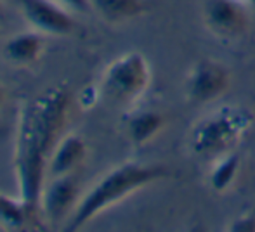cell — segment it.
Masks as SVG:
<instances>
[{
  "label": "cell",
  "instance_id": "1",
  "mask_svg": "<svg viewBox=\"0 0 255 232\" xmlns=\"http://www.w3.org/2000/svg\"><path fill=\"white\" fill-rule=\"evenodd\" d=\"M71 113L66 87H51L28 99L19 111L14 146V172L21 201L40 227V199L54 148Z\"/></svg>",
  "mask_w": 255,
  "mask_h": 232
},
{
  "label": "cell",
  "instance_id": "2",
  "mask_svg": "<svg viewBox=\"0 0 255 232\" xmlns=\"http://www.w3.org/2000/svg\"><path fill=\"white\" fill-rule=\"evenodd\" d=\"M172 177L165 165L127 161L108 170L106 173L85 192L78 201L77 208L64 224V231L73 232L87 226L92 219L101 215L108 208L124 201L134 192Z\"/></svg>",
  "mask_w": 255,
  "mask_h": 232
},
{
  "label": "cell",
  "instance_id": "3",
  "mask_svg": "<svg viewBox=\"0 0 255 232\" xmlns=\"http://www.w3.org/2000/svg\"><path fill=\"white\" fill-rule=\"evenodd\" d=\"M254 113L243 106H222L200 118L189 132L188 146L198 158L215 159L236 149L254 127Z\"/></svg>",
  "mask_w": 255,
  "mask_h": 232
},
{
  "label": "cell",
  "instance_id": "4",
  "mask_svg": "<svg viewBox=\"0 0 255 232\" xmlns=\"http://www.w3.org/2000/svg\"><path fill=\"white\" fill-rule=\"evenodd\" d=\"M151 83V66L141 52H125L104 70L99 92L115 104H132Z\"/></svg>",
  "mask_w": 255,
  "mask_h": 232
},
{
  "label": "cell",
  "instance_id": "5",
  "mask_svg": "<svg viewBox=\"0 0 255 232\" xmlns=\"http://www.w3.org/2000/svg\"><path fill=\"white\" fill-rule=\"evenodd\" d=\"M231 85L229 70L214 59H200L189 68L184 80V94L193 104L205 106L219 101Z\"/></svg>",
  "mask_w": 255,
  "mask_h": 232
},
{
  "label": "cell",
  "instance_id": "6",
  "mask_svg": "<svg viewBox=\"0 0 255 232\" xmlns=\"http://www.w3.org/2000/svg\"><path fill=\"white\" fill-rule=\"evenodd\" d=\"M252 7L245 0H207L203 21L212 35L224 40H236L249 31Z\"/></svg>",
  "mask_w": 255,
  "mask_h": 232
},
{
  "label": "cell",
  "instance_id": "7",
  "mask_svg": "<svg viewBox=\"0 0 255 232\" xmlns=\"http://www.w3.org/2000/svg\"><path fill=\"white\" fill-rule=\"evenodd\" d=\"M21 14L33 30L44 35L64 37L75 28V21L70 12L52 0H14Z\"/></svg>",
  "mask_w": 255,
  "mask_h": 232
},
{
  "label": "cell",
  "instance_id": "8",
  "mask_svg": "<svg viewBox=\"0 0 255 232\" xmlns=\"http://www.w3.org/2000/svg\"><path fill=\"white\" fill-rule=\"evenodd\" d=\"M80 198V184L73 173L52 177V182L47 187H44V192H42V215L54 222L64 219L68 220L73 210L77 208Z\"/></svg>",
  "mask_w": 255,
  "mask_h": 232
},
{
  "label": "cell",
  "instance_id": "9",
  "mask_svg": "<svg viewBox=\"0 0 255 232\" xmlns=\"http://www.w3.org/2000/svg\"><path fill=\"white\" fill-rule=\"evenodd\" d=\"M87 144L80 135H66L54 148L51 161H49L47 175L59 177V175L73 173L78 166L84 165L87 158Z\"/></svg>",
  "mask_w": 255,
  "mask_h": 232
},
{
  "label": "cell",
  "instance_id": "10",
  "mask_svg": "<svg viewBox=\"0 0 255 232\" xmlns=\"http://www.w3.org/2000/svg\"><path fill=\"white\" fill-rule=\"evenodd\" d=\"M45 49V38L44 33L33 30V31H23L16 33L3 44V58L9 63L17 64V66H26V64L35 63L42 56Z\"/></svg>",
  "mask_w": 255,
  "mask_h": 232
},
{
  "label": "cell",
  "instance_id": "11",
  "mask_svg": "<svg viewBox=\"0 0 255 232\" xmlns=\"http://www.w3.org/2000/svg\"><path fill=\"white\" fill-rule=\"evenodd\" d=\"M165 123L167 120L160 111L141 109V111H134L128 115L127 121H125V132L132 144L144 146L163 130Z\"/></svg>",
  "mask_w": 255,
  "mask_h": 232
},
{
  "label": "cell",
  "instance_id": "12",
  "mask_svg": "<svg viewBox=\"0 0 255 232\" xmlns=\"http://www.w3.org/2000/svg\"><path fill=\"white\" fill-rule=\"evenodd\" d=\"M240 170H242L240 153L236 149L224 153V155L212 159L210 172H208V185H210L212 191L222 194V192L233 187V184L240 175Z\"/></svg>",
  "mask_w": 255,
  "mask_h": 232
},
{
  "label": "cell",
  "instance_id": "13",
  "mask_svg": "<svg viewBox=\"0 0 255 232\" xmlns=\"http://www.w3.org/2000/svg\"><path fill=\"white\" fill-rule=\"evenodd\" d=\"M92 10L110 23H124L142 16L148 9L146 0H89Z\"/></svg>",
  "mask_w": 255,
  "mask_h": 232
},
{
  "label": "cell",
  "instance_id": "14",
  "mask_svg": "<svg viewBox=\"0 0 255 232\" xmlns=\"http://www.w3.org/2000/svg\"><path fill=\"white\" fill-rule=\"evenodd\" d=\"M0 224H3L9 229L38 227L19 196L10 198L3 192H0Z\"/></svg>",
  "mask_w": 255,
  "mask_h": 232
},
{
  "label": "cell",
  "instance_id": "15",
  "mask_svg": "<svg viewBox=\"0 0 255 232\" xmlns=\"http://www.w3.org/2000/svg\"><path fill=\"white\" fill-rule=\"evenodd\" d=\"M231 232H255V212H245L231 220L228 226Z\"/></svg>",
  "mask_w": 255,
  "mask_h": 232
},
{
  "label": "cell",
  "instance_id": "16",
  "mask_svg": "<svg viewBox=\"0 0 255 232\" xmlns=\"http://www.w3.org/2000/svg\"><path fill=\"white\" fill-rule=\"evenodd\" d=\"M57 2L61 3V5L68 7V9L71 10H77V12H91L92 7H91V2L89 0H57Z\"/></svg>",
  "mask_w": 255,
  "mask_h": 232
},
{
  "label": "cell",
  "instance_id": "17",
  "mask_svg": "<svg viewBox=\"0 0 255 232\" xmlns=\"http://www.w3.org/2000/svg\"><path fill=\"white\" fill-rule=\"evenodd\" d=\"M245 2H247V3H249V5H250V7H252V9L255 10V0H245Z\"/></svg>",
  "mask_w": 255,
  "mask_h": 232
},
{
  "label": "cell",
  "instance_id": "18",
  "mask_svg": "<svg viewBox=\"0 0 255 232\" xmlns=\"http://www.w3.org/2000/svg\"><path fill=\"white\" fill-rule=\"evenodd\" d=\"M2 97H3V90H2V85H0V104H2Z\"/></svg>",
  "mask_w": 255,
  "mask_h": 232
},
{
  "label": "cell",
  "instance_id": "19",
  "mask_svg": "<svg viewBox=\"0 0 255 232\" xmlns=\"http://www.w3.org/2000/svg\"><path fill=\"white\" fill-rule=\"evenodd\" d=\"M0 12H2V0H0Z\"/></svg>",
  "mask_w": 255,
  "mask_h": 232
}]
</instances>
